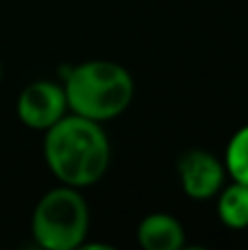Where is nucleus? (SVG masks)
<instances>
[{
    "mask_svg": "<svg viewBox=\"0 0 248 250\" xmlns=\"http://www.w3.org/2000/svg\"><path fill=\"white\" fill-rule=\"evenodd\" d=\"M44 160L62 185L90 187L103 178L110 165V143L101 123L79 114L62 117L46 129Z\"/></svg>",
    "mask_w": 248,
    "mask_h": 250,
    "instance_id": "nucleus-1",
    "label": "nucleus"
},
{
    "mask_svg": "<svg viewBox=\"0 0 248 250\" xmlns=\"http://www.w3.org/2000/svg\"><path fill=\"white\" fill-rule=\"evenodd\" d=\"M64 92L73 114L103 123L127 110L134 97V82L121 64L90 60L70 70Z\"/></svg>",
    "mask_w": 248,
    "mask_h": 250,
    "instance_id": "nucleus-2",
    "label": "nucleus"
},
{
    "mask_svg": "<svg viewBox=\"0 0 248 250\" xmlns=\"http://www.w3.org/2000/svg\"><path fill=\"white\" fill-rule=\"evenodd\" d=\"M90 211L79 189L62 185L40 198L31 217V233L46 250H73L83 244Z\"/></svg>",
    "mask_w": 248,
    "mask_h": 250,
    "instance_id": "nucleus-3",
    "label": "nucleus"
},
{
    "mask_svg": "<svg viewBox=\"0 0 248 250\" xmlns=\"http://www.w3.org/2000/svg\"><path fill=\"white\" fill-rule=\"evenodd\" d=\"M18 117L31 129L46 132L62 117H66L68 101H66L64 86L53 82H33L18 97Z\"/></svg>",
    "mask_w": 248,
    "mask_h": 250,
    "instance_id": "nucleus-4",
    "label": "nucleus"
},
{
    "mask_svg": "<svg viewBox=\"0 0 248 250\" xmlns=\"http://www.w3.org/2000/svg\"><path fill=\"white\" fill-rule=\"evenodd\" d=\"M178 176L183 191L191 200L205 202V200L218 195L224 185L227 167L205 149H191L180 156L178 160Z\"/></svg>",
    "mask_w": 248,
    "mask_h": 250,
    "instance_id": "nucleus-5",
    "label": "nucleus"
},
{
    "mask_svg": "<svg viewBox=\"0 0 248 250\" xmlns=\"http://www.w3.org/2000/svg\"><path fill=\"white\" fill-rule=\"evenodd\" d=\"M136 239L145 250H180L185 246V229L169 213H152L139 224Z\"/></svg>",
    "mask_w": 248,
    "mask_h": 250,
    "instance_id": "nucleus-6",
    "label": "nucleus"
},
{
    "mask_svg": "<svg viewBox=\"0 0 248 250\" xmlns=\"http://www.w3.org/2000/svg\"><path fill=\"white\" fill-rule=\"evenodd\" d=\"M218 215L228 229H246L248 226V185L233 180L231 187L220 193Z\"/></svg>",
    "mask_w": 248,
    "mask_h": 250,
    "instance_id": "nucleus-7",
    "label": "nucleus"
},
{
    "mask_svg": "<svg viewBox=\"0 0 248 250\" xmlns=\"http://www.w3.org/2000/svg\"><path fill=\"white\" fill-rule=\"evenodd\" d=\"M224 167L235 182L248 185V125L240 127L231 136L224 156Z\"/></svg>",
    "mask_w": 248,
    "mask_h": 250,
    "instance_id": "nucleus-8",
    "label": "nucleus"
},
{
    "mask_svg": "<svg viewBox=\"0 0 248 250\" xmlns=\"http://www.w3.org/2000/svg\"><path fill=\"white\" fill-rule=\"evenodd\" d=\"M0 79H2V66H0Z\"/></svg>",
    "mask_w": 248,
    "mask_h": 250,
    "instance_id": "nucleus-9",
    "label": "nucleus"
}]
</instances>
